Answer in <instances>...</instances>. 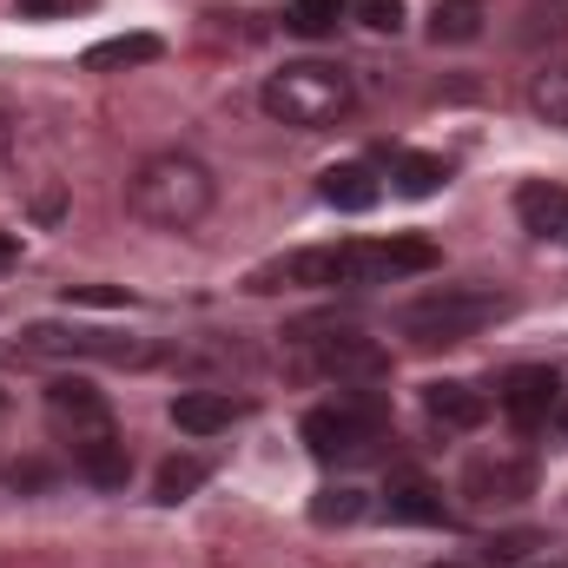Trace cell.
Returning <instances> with one entry per match:
<instances>
[{"label":"cell","mask_w":568,"mask_h":568,"mask_svg":"<svg viewBox=\"0 0 568 568\" xmlns=\"http://www.w3.org/2000/svg\"><path fill=\"white\" fill-rule=\"evenodd\" d=\"M212 205H219V179L192 152H152L126 179V212L152 232H192Z\"/></svg>","instance_id":"obj_1"},{"label":"cell","mask_w":568,"mask_h":568,"mask_svg":"<svg viewBox=\"0 0 568 568\" xmlns=\"http://www.w3.org/2000/svg\"><path fill=\"white\" fill-rule=\"evenodd\" d=\"M258 106H265L278 126H291V133H324V126L351 120L357 80H351L337 60H291V67H278V73L258 87Z\"/></svg>","instance_id":"obj_2"},{"label":"cell","mask_w":568,"mask_h":568,"mask_svg":"<svg viewBox=\"0 0 568 568\" xmlns=\"http://www.w3.org/2000/svg\"><path fill=\"white\" fill-rule=\"evenodd\" d=\"M509 311V297L503 291H476V284H449V291H429L417 304H404V337L410 344H463V337H476L483 324H496Z\"/></svg>","instance_id":"obj_3"},{"label":"cell","mask_w":568,"mask_h":568,"mask_svg":"<svg viewBox=\"0 0 568 568\" xmlns=\"http://www.w3.org/2000/svg\"><path fill=\"white\" fill-rule=\"evenodd\" d=\"M384 436H390V410H384V404L344 397V404L304 410V449H311L317 463H364V456H377Z\"/></svg>","instance_id":"obj_4"},{"label":"cell","mask_w":568,"mask_h":568,"mask_svg":"<svg viewBox=\"0 0 568 568\" xmlns=\"http://www.w3.org/2000/svg\"><path fill=\"white\" fill-rule=\"evenodd\" d=\"M304 344H311V371L331 377L337 390L344 384H384L390 377V351L377 337H364V331H317Z\"/></svg>","instance_id":"obj_5"},{"label":"cell","mask_w":568,"mask_h":568,"mask_svg":"<svg viewBox=\"0 0 568 568\" xmlns=\"http://www.w3.org/2000/svg\"><path fill=\"white\" fill-rule=\"evenodd\" d=\"M436 272V245L429 239H357L344 245V284H397Z\"/></svg>","instance_id":"obj_6"},{"label":"cell","mask_w":568,"mask_h":568,"mask_svg":"<svg viewBox=\"0 0 568 568\" xmlns=\"http://www.w3.org/2000/svg\"><path fill=\"white\" fill-rule=\"evenodd\" d=\"M47 424L53 436H67V449H80V443H93V436H113V404L87 384V377H53L47 384Z\"/></svg>","instance_id":"obj_7"},{"label":"cell","mask_w":568,"mask_h":568,"mask_svg":"<svg viewBox=\"0 0 568 568\" xmlns=\"http://www.w3.org/2000/svg\"><path fill=\"white\" fill-rule=\"evenodd\" d=\"M27 357H100V364H145L152 351L133 337H113V331H60V324H33L20 337Z\"/></svg>","instance_id":"obj_8"},{"label":"cell","mask_w":568,"mask_h":568,"mask_svg":"<svg viewBox=\"0 0 568 568\" xmlns=\"http://www.w3.org/2000/svg\"><path fill=\"white\" fill-rule=\"evenodd\" d=\"M556 397H562V377H556L549 364H523V371H509V377L496 384V410L523 429V436L549 429V417H556Z\"/></svg>","instance_id":"obj_9"},{"label":"cell","mask_w":568,"mask_h":568,"mask_svg":"<svg viewBox=\"0 0 568 568\" xmlns=\"http://www.w3.org/2000/svg\"><path fill=\"white\" fill-rule=\"evenodd\" d=\"M536 489V463L523 449H483L463 463V496L469 503H516Z\"/></svg>","instance_id":"obj_10"},{"label":"cell","mask_w":568,"mask_h":568,"mask_svg":"<svg viewBox=\"0 0 568 568\" xmlns=\"http://www.w3.org/2000/svg\"><path fill=\"white\" fill-rule=\"evenodd\" d=\"M424 410H429V424L443 429V436H469V429H483L489 424V397L476 390V384H429L424 390Z\"/></svg>","instance_id":"obj_11"},{"label":"cell","mask_w":568,"mask_h":568,"mask_svg":"<svg viewBox=\"0 0 568 568\" xmlns=\"http://www.w3.org/2000/svg\"><path fill=\"white\" fill-rule=\"evenodd\" d=\"M516 219L529 239H568V185L562 179H529L516 192Z\"/></svg>","instance_id":"obj_12"},{"label":"cell","mask_w":568,"mask_h":568,"mask_svg":"<svg viewBox=\"0 0 568 568\" xmlns=\"http://www.w3.org/2000/svg\"><path fill=\"white\" fill-rule=\"evenodd\" d=\"M317 199H324L331 212H371V205L384 199V179H377V165L344 159V165H331V172L317 179Z\"/></svg>","instance_id":"obj_13"},{"label":"cell","mask_w":568,"mask_h":568,"mask_svg":"<svg viewBox=\"0 0 568 568\" xmlns=\"http://www.w3.org/2000/svg\"><path fill=\"white\" fill-rule=\"evenodd\" d=\"M239 417H245V404L232 390H185L172 404V424L185 429V436H219V429H232Z\"/></svg>","instance_id":"obj_14"},{"label":"cell","mask_w":568,"mask_h":568,"mask_svg":"<svg viewBox=\"0 0 568 568\" xmlns=\"http://www.w3.org/2000/svg\"><path fill=\"white\" fill-rule=\"evenodd\" d=\"M73 469H80L93 489H126V476H133L126 436L113 429V436H93V443H80V449H73Z\"/></svg>","instance_id":"obj_15"},{"label":"cell","mask_w":568,"mask_h":568,"mask_svg":"<svg viewBox=\"0 0 568 568\" xmlns=\"http://www.w3.org/2000/svg\"><path fill=\"white\" fill-rule=\"evenodd\" d=\"M384 509H390V523H449V509H443V489H436V483H424L417 469L390 476V489H384Z\"/></svg>","instance_id":"obj_16"},{"label":"cell","mask_w":568,"mask_h":568,"mask_svg":"<svg viewBox=\"0 0 568 568\" xmlns=\"http://www.w3.org/2000/svg\"><path fill=\"white\" fill-rule=\"evenodd\" d=\"M165 53V40L159 33H120V40H100L93 53H87V73H120V67H152Z\"/></svg>","instance_id":"obj_17"},{"label":"cell","mask_w":568,"mask_h":568,"mask_svg":"<svg viewBox=\"0 0 568 568\" xmlns=\"http://www.w3.org/2000/svg\"><path fill=\"white\" fill-rule=\"evenodd\" d=\"M483 20H489L483 0H436V7H429V40H436V47H463V40L483 33Z\"/></svg>","instance_id":"obj_18"},{"label":"cell","mask_w":568,"mask_h":568,"mask_svg":"<svg viewBox=\"0 0 568 568\" xmlns=\"http://www.w3.org/2000/svg\"><path fill=\"white\" fill-rule=\"evenodd\" d=\"M443 179H449V165H443L436 152H390V185H397L404 199H429Z\"/></svg>","instance_id":"obj_19"},{"label":"cell","mask_w":568,"mask_h":568,"mask_svg":"<svg viewBox=\"0 0 568 568\" xmlns=\"http://www.w3.org/2000/svg\"><path fill=\"white\" fill-rule=\"evenodd\" d=\"M516 40L523 47H556V40H568V0H529Z\"/></svg>","instance_id":"obj_20"},{"label":"cell","mask_w":568,"mask_h":568,"mask_svg":"<svg viewBox=\"0 0 568 568\" xmlns=\"http://www.w3.org/2000/svg\"><path fill=\"white\" fill-rule=\"evenodd\" d=\"M205 476H212V469H205L199 456H165L159 476H152V496H159V503H185L192 489H205Z\"/></svg>","instance_id":"obj_21"},{"label":"cell","mask_w":568,"mask_h":568,"mask_svg":"<svg viewBox=\"0 0 568 568\" xmlns=\"http://www.w3.org/2000/svg\"><path fill=\"white\" fill-rule=\"evenodd\" d=\"M529 106H536L549 126H562L568 133V60L562 67H542V73L529 80Z\"/></svg>","instance_id":"obj_22"},{"label":"cell","mask_w":568,"mask_h":568,"mask_svg":"<svg viewBox=\"0 0 568 568\" xmlns=\"http://www.w3.org/2000/svg\"><path fill=\"white\" fill-rule=\"evenodd\" d=\"M351 7H357V0H291V33L324 40V33H337V20H344Z\"/></svg>","instance_id":"obj_23"},{"label":"cell","mask_w":568,"mask_h":568,"mask_svg":"<svg viewBox=\"0 0 568 568\" xmlns=\"http://www.w3.org/2000/svg\"><path fill=\"white\" fill-rule=\"evenodd\" d=\"M371 503H364V489H324L317 503H311V523L317 529H344V523H357Z\"/></svg>","instance_id":"obj_24"},{"label":"cell","mask_w":568,"mask_h":568,"mask_svg":"<svg viewBox=\"0 0 568 568\" xmlns=\"http://www.w3.org/2000/svg\"><path fill=\"white\" fill-rule=\"evenodd\" d=\"M351 13H357L371 33H397V27H404V0H357Z\"/></svg>","instance_id":"obj_25"},{"label":"cell","mask_w":568,"mask_h":568,"mask_svg":"<svg viewBox=\"0 0 568 568\" xmlns=\"http://www.w3.org/2000/svg\"><path fill=\"white\" fill-rule=\"evenodd\" d=\"M80 0H13V13L20 20H47V13H73Z\"/></svg>","instance_id":"obj_26"},{"label":"cell","mask_w":568,"mask_h":568,"mask_svg":"<svg viewBox=\"0 0 568 568\" xmlns=\"http://www.w3.org/2000/svg\"><path fill=\"white\" fill-rule=\"evenodd\" d=\"M67 297H80V304H126V291H106V284H73Z\"/></svg>","instance_id":"obj_27"},{"label":"cell","mask_w":568,"mask_h":568,"mask_svg":"<svg viewBox=\"0 0 568 568\" xmlns=\"http://www.w3.org/2000/svg\"><path fill=\"white\" fill-rule=\"evenodd\" d=\"M20 265V239L13 232H0V272H13Z\"/></svg>","instance_id":"obj_28"},{"label":"cell","mask_w":568,"mask_h":568,"mask_svg":"<svg viewBox=\"0 0 568 568\" xmlns=\"http://www.w3.org/2000/svg\"><path fill=\"white\" fill-rule=\"evenodd\" d=\"M549 429H556V436H562V443H568V390H562V397H556V417H549Z\"/></svg>","instance_id":"obj_29"},{"label":"cell","mask_w":568,"mask_h":568,"mask_svg":"<svg viewBox=\"0 0 568 568\" xmlns=\"http://www.w3.org/2000/svg\"><path fill=\"white\" fill-rule=\"evenodd\" d=\"M7 145H13V126H7V113H0V159H7Z\"/></svg>","instance_id":"obj_30"},{"label":"cell","mask_w":568,"mask_h":568,"mask_svg":"<svg viewBox=\"0 0 568 568\" xmlns=\"http://www.w3.org/2000/svg\"><path fill=\"white\" fill-rule=\"evenodd\" d=\"M436 568H496V562H436Z\"/></svg>","instance_id":"obj_31"}]
</instances>
